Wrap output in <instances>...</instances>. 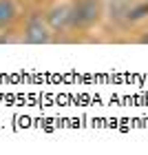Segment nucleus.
<instances>
[{
	"label": "nucleus",
	"instance_id": "f03ea898",
	"mask_svg": "<svg viewBox=\"0 0 148 155\" xmlns=\"http://www.w3.org/2000/svg\"><path fill=\"white\" fill-rule=\"evenodd\" d=\"M20 29H22L24 45H51V42H55V33L47 22L44 11H40V9L24 16L22 22H20Z\"/></svg>",
	"mask_w": 148,
	"mask_h": 155
},
{
	"label": "nucleus",
	"instance_id": "20e7f679",
	"mask_svg": "<svg viewBox=\"0 0 148 155\" xmlns=\"http://www.w3.org/2000/svg\"><path fill=\"white\" fill-rule=\"evenodd\" d=\"M22 5L20 0H0V31L18 27L22 22Z\"/></svg>",
	"mask_w": 148,
	"mask_h": 155
},
{
	"label": "nucleus",
	"instance_id": "7ed1b4c3",
	"mask_svg": "<svg viewBox=\"0 0 148 155\" xmlns=\"http://www.w3.org/2000/svg\"><path fill=\"white\" fill-rule=\"evenodd\" d=\"M44 18L55 36L71 31V2H58L44 11Z\"/></svg>",
	"mask_w": 148,
	"mask_h": 155
},
{
	"label": "nucleus",
	"instance_id": "f257e3e1",
	"mask_svg": "<svg viewBox=\"0 0 148 155\" xmlns=\"http://www.w3.org/2000/svg\"><path fill=\"white\" fill-rule=\"evenodd\" d=\"M104 16V0H71V31H88Z\"/></svg>",
	"mask_w": 148,
	"mask_h": 155
},
{
	"label": "nucleus",
	"instance_id": "39448f33",
	"mask_svg": "<svg viewBox=\"0 0 148 155\" xmlns=\"http://www.w3.org/2000/svg\"><path fill=\"white\" fill-rule=\"evenodd\" d=\"M148 18V0H133V2L126 7V11L122 13L119 22L124 25H137V22H144Z\"/></svg>",
	"mask_w": 148,
	"mask_h": 155
},
{
	"label": "nucleus",
	"instance_id": "0eeeda50",
	"mask_svg": "<svg viewBox=\"0 0 148 155\" xmlns=\"http://www.w3.org/2000/svg\"><path fill=\"white\" fill-rule=\"evenodd\" d=\"M139 42H142V45H148V29L144 31V36H142V38H139Z\"/></svg>",
	"mask_w": 148,
	"mask_h": 155
},
{
	"label": "nucleus",
	"instance_id": "423d86ee",
	"mask_svg": "<svg viewBox=\"0 0 148 155\" xmlns=\"http://www.w3.org/2000/svg\"><path fill=\"white\" fill-rule=\"evenodd\" d=\"M16 42H22V29H20V25L0 31V45H16Z\"/></svg>",
	"mask_w": 148,
	"mask_h": 155
}]
</instances>
